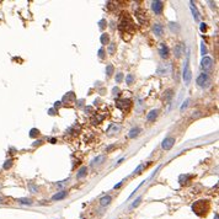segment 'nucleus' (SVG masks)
<instances>
[{
  "instance_id": "nucleus-1",
  "label": "nucleus",
  "mask_w": 219,
  "mask_h": 219,
  "mask_svg": "<svg viewBox=\"0 0 219 219\" xmlns=\"http://www.w3.org/2000/svg\"><path fill=\"white\" fill-rule=\"evenodd\" d=\"M209 208H211L209 202H208V201H204V199H199V201H197L196 203L192 204L193 212L196 213L197 215H199V217H206L207 214H208Z\"/></svg>"
},
{
  "instance_id": "nucleus-2",
  "label": "nucleus",
  "mask_w": 219,
  "mask_h": 219,
  "mask_svg": "<svg viewBox=\"0 0 219 219\" xmlns=\"http://www.w3.org/2000/svg\"><path fill=\"white\" fill-rule=\"evenodd\" d=\"M183 80H185L186 85H190V82L192 80V72L190 69V51L186 53V62H185V67H183Z\"/></svg>"
},
{
  "instance_id": "nucleus-3",
  "label": "nucleus",
  "mask_w": 219,
  "mask_h": 219,
  "mask_svg": "<svg viewBox=\"0 0 219 219\" xmlns=\"http://www.w3.org/2000/svg\"><path fill=\"white\" fill-rule=\"evenodd\" d=\"M196 82H197L198 86H201V87L204 89V87H208V86H209L211 79H209V76H208V74H207V73H201V74L198 75V78H197Z\"/></svg>"
},
{
  "instance_id": "nucleus-4",
  "label": "nucleus",
  "mask_w": 219,
  "mask_h": 219,
  "mask_svg": "<svg viewBox=\"0 0 219 219\" xmlns=\"http://www.w3.org/2000/svg\"><path fill=\"white\" fill-rule=\"evenodd\" d=\"M185 44H183L182 42H180V43H177V44H175V47H174V54H175V57L176 58H180L183 53H185Z\"/></svg>"
},
{
  "instance_id": "nucleus-5",
  "label": "nucleus",
  "mask_w": 219,
  "mask_h": 219,
  "mask_svg": "<svg viewBox=\"0 0 219 219\" xmlns=\"http://www.w3.org/2000/svg\"><path fill=\"white\" fill-rule=\"evenodd\" d=\"M169 53H170V51H169V47H168L166 43L163 42V43L159 44V54H160L161 58H164V59L168 58L169 57Z\"/></svg>"
},
{
  "instance_id": "nucleus-6",
  "label": "nucleus",
  "mask_w": 219,
  "mask_h": 219,
  "mask_svg": "<svg viewBox=\"0 0 219 219\" xmlns=\"http://www.w3.org/2000/svg\"><path fill=\"white\" fill-rule=\"evenodd\" d=\"M151 9L156 15H160L163 13V9H164V3L159 1V0L158 1H153L151 3Z\"/></svg>"
},
{
  "instance_id": "nucleus-7",
  "label": "nucleus",
  "mask_w": 219,
  "mask_h": 219,
  "mask_svg": "<svg viewBox=\"0 0 219 219\" xmlns=\"http://www.w3.org/2000/svg\"><path fill=\"white\" fill-rule=\"evenodd\" d=\"M213 65V61H212V58L209 57H203L202 58V61H201V67H202L203 70H209Z\"/></svg>"
},
{
  "instance_id": "nucleus-8",
  "label": "nucleus",
  "mask_w": 219,
  "mask_h": 219,
  "mask_svg": "<svg viewBox=\"0 0 219 219\" xmlns=\"http://www.w3.org/2000/svg\"><path fill=\"white\" fill-rule=\"evenodd\" d=\"M175 144V138H171V137H168V138H165L164 142H163V149L164 150H170L171 148H173V145Z\"/></svg>"
},
{
  "instance_id": "nucleus-9",
  "label": "nucleus",
  "mask_w": 219,
  "mask_h": 219,
  "mask_svg": "<svg viewBox=\"0 0 219 219\" xmlns=\"http://www.w3.org/2000/svg\"><path fill=\"white\" fill-rule=\"evenodd\" d=\"M170 72V64L169 63H161L160 65H159L158 70H156V73L159 75H165V74H168Z\"/></svg>"
},
{
  "instance_id": "nucleus-10",
  "label": "nucleus",
  "mask_w": 219,
  "mask_h": 219,
  "mask_svg": "<svg viewBox=\"0 0 219 219\" xmlns=\"http://www.w3.org/2000/svg\"><path fill=\"white\" fill-rule=\"evenodd\" d=\"M153 31H154V33H155L158 37H160L161 35L164 33V27H163V25H161V23L156 22L155 25L153 26Z\"/></svg>"
},
{
  "instance_id": "nucleus-11",
  "label": "nucleus",
  "mask_w": 219,
  "mask_h": 219,
  "mask_svg": "<svg viewBox=\"0 0 219 219\" xmlns=\"http://www.w3.org/2000/svg\"><path fill=\"white\" fill-rule=\"evenodd\" d=\"M135 16H137V19L140 23H145L146 19H145V14H144V11H142V10H137L135 11Z\"/></svg>"
},
{
  "instance_id": "nucleus-12",
  "label": "nucleus",
  "mask_w": 219,
  "mask_h": 219,
  "mask_svg": "<svg viewBox=\"0 0 219 219\" xmlns=\"http://www.w3.org/2000/svg\"><path fill=\"white\" fill-rule=\"evenodd\" d=\"M158 115H159V111H158V110H151L149 113L146 115V121H149V122L154 121V120H155V118L158 117Z\"/></svg>"
},
{
  "instance_id": "nucleus-13",
  "label": "nucleus",
  "mask_w": 219,
  "mask_h": 219,
  "mask_svg": "<svg viewBox=\"0 0 219 219\" xmlns=\"http://www.w3.org/2000/svg\"><path fill=\"white\" fill-rule=\"evenodd\" d=\"M65 196H67V191H59L52 197V201H61L63 198H65Z\"/></svg>"
},
{
  "instance_id": "nucleus-14",
  "label": "nucleus",
  "mask_w": 219,
  "mask_h": 219,
  "mask_svg": "<svg viewBox=\"0 0 219 219\" xmlns=\"http://www.w3.org/2000/svg\"><path fill=\"white\" fill-rule=\"evenodd\" d=\"M139 133H140V128H139V127H134V128L131 129V132L128 133V137L133 139V138L137 137V135H138Z\"/></svg>"
},
{
  "instance_id": "nucleus-15",
  "label": "nucleus",
  "mask_w": 219,
  "mask_h": 219,
  "mask_svg": "<svg viewBox=\"0 0 219 219\" xmlns=\"http://www.w3.org/2000/svg\"><path fill=\"white\" fill-rule=\"evenodd\" d=\"M111 201H112V197H111V196H105V197H102L101 199H100V204H101L102 207L108 206V204L111 203Z\"/></svg>"
},
{
  "instance_id": "nucleus-16",
  "label": "nucleus",
  "mask_w": 219,
  "mask_h": 219,
  "mask_svg": "<svg viewBox=\"0 0 219 219\" xmlns=\"http://www.w3.org/2000/svg\"><path fill=\"white\" fill-rule=\"evenodd\" d=\"M86 174H87V168L86 166H82L78 171V174H76V179H82L84 176H86Z\"/></svg>"
},
{
  "instance_id": "nucleus-17",
  "label": "nucleus",
  "mask_w": 219,
  "mask_h": 219,
  "mask_svg": "<svg viewBox=\"0 0 219 219\" xmlns=\"http://www.w3.org/2000/svg\"><path fill=\"white\" fill-rule=\"evenodd\" d=\"M105 160V156L104 155H100V156H97V158H95L92 160V163H91V166H95V165H100L102 161Z\"/></svg>"
},
{
  "instance_id": "nucleus-18",
  "label": "nucleus",
  "mask_w": 219,
  "mask_h": 219,
  "mask_svg": "<svg viewBox=\"0 0 219 219\" xmlns=\"http://www.w3.org/2000/svg\"><path fill=\"white\" fill-rule=\"evenodd\" d=\"M100 41H101L102 44H107V43H110V36L107 33H102L101 37H100Z\"/></svg>"
},
{
  "instance_id": "nucleus-19",
  "label": "nucleus",
  "mask_w": 219,
  "mask_h": 219,
  "mask_svg": "<svg viewBox=\"0 0 219 219\" xmlns=\"http://www.w3.org/2000/svg\"><path fill=\"white\" fill-rule=\"evenodd\" d=\"M190 4H191V11H192V14H193V17H194V20H196V21L198 22V21H199V15H198V11L196 10V8L193 6V3H192V1H191Z\"/></svg>"
},
{
  "instance_id": "nucleus-20",
  "label": "nucleus",
  "mask_w": 219,
  "mask_h": 219,
  "mask_svg": "<svg viewBox=\"0 0 219 219\" xmlns=\"http://www.w3.org/2000/svg\"><path fill=\"white\" fill-rule=\"evenodd\" d=\"M126 82H127L128 85H132L133 82H134V75H133L132 73L127 74V76H126Z\"/></svg>"
},
{
  "instance_id": "nucleus-21",
  "label": "nucleus",
  "mask_w": 219,
  "mask_h": 219,
  "mask_svg": "<svg viewBox=\"0 0 219 219\" xmlns=\"http://www.w3.org/2000/svg\"><path fill=\"white\" fill-rule=\"evenodd\" d=\"M120 126H116V124H113V126H111L110 127V129H108V134L111 135V134H115V133H117L118 131H120Z\"/></svg>"
},
{
  "instance_id": "nucleus-22",
  "label": "nucleus",
  "mask_w": 219,
  "mask_h": 219,
  "mask_svg": "<svg viewBox=\"0 0 219 219\" xmlns=\"http://www.w3.org/2000/svg\"><path fill=\"white\" fill-rule=\"evenodd\" d=\"M170 28H171V31H173V32H177L180 30L179 25H177L176 22H170Z\"/></svg>"
},
{
  "instance_id": "nucleus-23",
  "label": "nucleus",
  "mask_w": 219,
  "mask_h": 219,
  "mask_svg": "<svg viewBox=\"0 0 219 219\" xmlns=\"http://www.w3.org/2000/svg\"><path fill=\"white\" fill-rule=\"evenodd\" d=\"M112 73H113V65H112V64H108V65L106 67V74H107V76H111Z\"/></svg>"
},
{
  "instance_id": "nucleus-24",
  "label": "nucleus",
  "mask_w": 219,
  "mask_h": 219,
  "mask_svg": "<svg viewBox=\"0 0 219 219\" xmlns=\"http://www.w3.org/2000/svg\"><path fill=\"white\" fill-rule=\"evenodd\" d=\"M11 165H13V160H11V159H9V160H6V161H5V164L3 165V169H4V170H8V169L11 168Z\"/></svg>"
},
{
  "instance_id": "nucleus-25",
  "label": "nucleus",
  "mask_w": 219,
  "mask_h": 219,
  "mask_svg": "<svg viewBox=\"0 0 219 219\" xmlns=\"http://www.w3.org/2000/svg\"><path fill=\"white\" fill-rule=\"evenodd\" d=\"M207 53H208V51H207V47L204 46V42H202V43H201V54L204 57Z\"/></svg>"
},
{
  "instance_id": "nucleus-26",
  "label": "nucleus",
  "mask_w": 219,
  "mask_h": 219,
  "mask_svg": "<svg viewBox=\"0 0 219 219\" xmlns=\"http://www.w3.org/2000/svg\"><path fill=\"white\" fill-rule=\"evenodd\" d=\"M115 51H116V43H110L108 53H110V54H115Z\"/></svg>"
},
{
  "instance_id": "nucleus-27",
  "label": "nucleus",
  "mask_w": 219,
  "mask_h": 219,
  "mask_svg": "<svg viewBox=\"0 0 219 219\" xmlns=\"http://www.w3.org/2000/svg\"><path fill=\"white\" fill-rule=\"evenodd\" d=\"M173 96H174V91H173V90H168L166 92H165V100H168V101H169V100L173 97Z\"/></svg>"
},
{
  "instance_id": "nucleus-28",
  "label": "nucleus",
  "mask_w": 219,
  "mask_h": 219,
  "mask_svg": "<svg viewBox=\"0 0 219 219\" xmlns=\"http://www.w3.org/2000/svg\"><path fill=\"white\" fill-rule=\"evenodd\" d=\"M19 202L21 204H32V201L28 198H21V199H19Z\"/></svg>"
},
{
  "instance_id": "nucleus-29",
  "label": "nucleus",
  "mask_w": 219,
  "mask_h": 219,
  "mask_svg": "<svg viewBox=\"0 0 219 219\" xmlns=\"http://www.w3.org/2000/svg\"><path fill=\"white\" fill-rule=\"evenodd\" d=\"M38 133H39V131H38V129L33 128V129H31V133H30V137L35 138V137H36V135H38Z\"/></svg>"
},
{
  "instance_id": "nucleus-30",
  "label": "nucleus",
  "mask_w": 219,
  "mask_h": 219,
  "mask_svg": "<svg viewBox=\"0 0 219 219\" xmlns=\"http://www.w3.org/2000/svg\"><path fill=\"white\" fill-rule=\"evenodd\" d=\"M142 169H144V164H140V165H139V166H138L137 169H135V170H134V173H133L132 175H138V174L140 173V170H142Z\"/></svg>"
},
{
  "instance_id": "nucleus-31",
  "label": "nucleus",
  "mask_w": 219,
  "mask_h": 219,
  "mask_svg": "<svg viewBox=\"0 0 219 219\" xmlns=\"http://www.w3.org/2000/svg\"><path fill=\"white\" fill-rule=\"evenodd\" d=\"M123 80V73H117L116 75V82H121Z\"/></svg>"
},
{
  "instance_id": "nucleus-32",
  "label": "nucleus",
  "mask_w": 219,
  "mask_h": 219,
  "mask_svg": "<svg viewBox=\"0 0 219 219\" xmlns=\"http://www.w3.org/2000/svg\"><path fill=\"white\" fill-rule=\"evenodd\" d=\"M140 201H142V197H138V198L135 199L134 202L132 203V206H131V207H132V208H134V207H137V206H138V204L140 203Z\"/></svg>"
},
{
  "instance_id": "nucleus-33",
  "label": "nucleus",
  "mask_w": 219,
  "mask_h": 219,
  "mask_svg": "<svg viewBox=\"0 0 219 219\" xmlns=\"http://www.w3.org/2000/svg\"><path fill=\"white\" fill-rule=\"evenodd\" d=\"M188 102H190V99H187L186 101L182 104V106H181V111H183L185 108H187V106H188Z\"/></svg>"
},
{
  "instance_id": "nucleus-34",
  "label": "nucleus",
  "mask_w": 219,
  "mask_h": 219,
  "mask_svg": "<svg viewBox=\"0 0 219 219\" xmlns=\"http://www.w3.org/2000/svg\"><path fill=\"white\" fill-rule=\"evenodd\" d=\"M104 57H105V49H104V48H100V49H99V58L102 59Z\"/></svg>"
},
{
  "instance_id": "nucleus-35",
  "label": "nucleus",
  "mask_w": 219,
  "mask_h": 219,
  "mask_svg": "<svg viewBox=\"0 0 219 219\" xmlns=\"http://www.w3.org/2000/svg\"><path fill=\"white\" fill-rule=\"evenodd\" d=\"M187 179H188V176H187V175H186V176H185V175H181V176H180V181H181V183L186 182Z\"/></svg>"
},
{
  "instance_id": "nucleus-36",
  "label": "nucleus",
  "mask_w": 219,
  "mask_h": 219,
  "mask_svg": "<svg viewBox=\"0 0 219 219\" xmlns=\"http://www.w3.org/2000/svg\"><path fill=\"white\" fill-rule=\"evenodd\" d=\"M105 25H106V21H105V20H101V21H100V22H99V27H100V28H101V30H104Z\"/></svg>"
},
{
  "instance_id": "nucleus-37",
  "label": "nucleus",
  "mask_w": 219,
  "mask_h": 219,
  "mask_svg": "<svg viewBox=\"0 0 219 219\" xmlns=\"http://www.w3.org/2000/svg\"><path fill=\"white\" fill-rule=\"evenodd\" d=\"M206 30V25L204 23H201V31H204Z\"/></svg>"
},
{
  "instance_id": "nucleus-38",
  "label": "nucleus",
  "mask_w": 219,
  "mask_h": 219,
  "mask_svg": "<svg viewBox=\"0 0 219 219\" xmlns=\"http://www.w3.org/2000/svg\"><path fill=\"white\" fill-rule=\"evenodd\" d=\"M113 92H115V94H118V89L115 87V89H113Z\"/></svg>"
},
{
  "instance_id": "nucleus-39",
  "label": "nucleus",
  "mask_w": 219,
  "mask_h": 219,
  "mask_svg": "<svg viewBox=\"0 0 219 219\" xmlns=\"http://www.w3.org/2000/svg\"><path fill=\"white\" fill-rule=\"evenodd\" d=\"M0 202H1V198H0Z\"/></svg>"
}]
</instances>
